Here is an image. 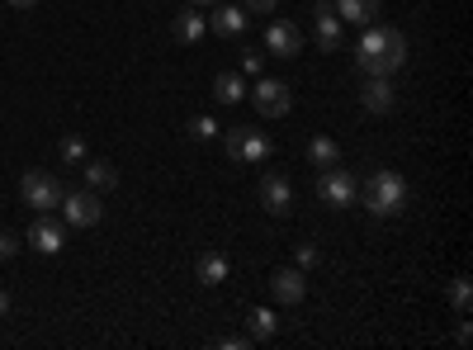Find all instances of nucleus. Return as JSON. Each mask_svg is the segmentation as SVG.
I'll use <instances>...</instances> for the list:
<instances>
[{
  "instance_id": "a878e982",
  "label": "nucleus",
  "mask_w": 473,
  "mask_h": 350,
  "mask_svg": "<svg viewBox=\"0 0 473 350\" xmlns=\"http://www.w3.org/2000/svg\"><path fill=\"white\" fill-rule=\"evenodd\" d=\"M10 256H20V237H14V232H0V260H10Z\"/></svg>"
},
{
  "instance_id": "c756f323",
  "label": "nucleus",
  "mask_w": 473,
  "mask_h": 350,
  "mask_svg": "<svg viewBox=\"0 0 473 350\" xmlns=\"http://www.w3.org/2000/svg\"><path fill=\"white\" fill-rule=\"evenodd\" d=\"M469 341H473V327L460 322V331H454V346H469Z\"/></svg>"
},
{
  "instance_id": "f3484780",
  "label": "nucleus",
  "mask_w": 473,
  "mask_h": 350,
  "mask_svg": "<svg viewBox=\"0 0 473 350\" xmlns=\"http://www.w3.org/2000/svg\"><path fill=\"white\" fill-rule=\"evenodd\" d=\"M246 331H251V346L256 341H275V331H280V318L270 308H251V318H246Z\"/></svg>"
},
{
  "instance_id": "423d86ee",
  "label": "nucleus",
  "mask_w": 473,
  "mask_h": 350,
  "mask_svg": "<svg viewBox=\"0 0 473 350\" xmlns=\"http://www.w3.org/2000/svg\"><path fill=\"white\" fill-rule=\"evenodd\" d=\"M251 105H256V114H265V119H284L289 105H294V90L284 86V81H256Z\"/></svg>"
},
{
  "instance_id": "f8f14e48",
  "label": "nucleus",
  "mask_w": 473,
  "mask_h": 350,
  "mask_svg": "<svg viewBox=\"0 0 473 350\" xmlns=\"http://www.w3.org/2000/svg\"><path fill=\"white\" fill-rule=\"evenodd\" d=\"M29 246L39 256H57L62 246H66V232H62V223H53V218H39L29 227Z\"/></svg>"
},
{
  "instance_id": "b1692460",
  "label": "nucleus",
  "mask_w": 473,
  "mask_h": 350,
  "mask_svg": "<svg viewBox=\"0 0 473 350\" xmlns=\"http://www.w3.org/2000/svg\"><path fill=\"white\" fill-rule=\"evenodd\" d=\"M190 138H199V142H209V138H218V124L209 119V114H199V119H190Z\"/></svg>"
},
{
  "instance_id": "39448f33",
  "label": "nucleus",
  "mask_w": 473,
  "mask_h": 350,
  "mask_svg": "<svg viewBox=\"0 0 473 350\" xmlns=\"http://www.w3.org/2000/svg\"><path fill=\"white\" fill-rule=\"evenodd\" d=\"M270 152H275V142H270L261 128H228V157L232 161L261 166V161H270Z\"/></svg>"
},
{
  "instance_id": "5701e85b",
  "label": "nucleus",
  "mask_w": 473,
  "mask_h": 350,
  "mask_svg": "<svg viewBox=\"0 0 473 350\" xmlns=\"http://www.w3.org/2000/svg\"><path fill=\"white\" fill-rule=\"evenodd\" d=\"M450 303H454V312H460V318H469V303H473L469 279H454V285H450Z\"/></svg>"
},
{
  "instance_id": "1a4fd4ad",
  "label": "nucleus",
  "mask_w": 473,
  "mask_h": 350,
  "mask_svg": "<svg viewBox=\"0 0 473 350\" xmlns=\"http://www.w3.org/2000/svg\"><path fill=\"white\" fill-rule=\"evenodd\" d=\"M265 53H275V57H298L303 53V33H298V24H289V20H275L265 29Z\"/></svg>"
},
{
  "instance_id": "7c9ffc66",
  "label": "nucleus",
  "mask_w": 473,
  "mask_h": 350,
  "mask_svg": "<svg viewBox=\"0 0 473 350\" xmlns=\"http://www.w3.org/2000/svg\"><path fill=\"white\" fill-rule=\"evenodd\" d=\"M5 5H10V10H33L39 0H5Z\"/></svg>"
},
{
  "instance_id": "9d476101",
  "label": "nucleus",
  "mask_w": 473,
  "mask_h": 350,
  "mask_svg": "<svg viewBox=\"0 0 473 350\" xmlns=\"http://www.w3.org/2000/svg\"><path fill=\"white\" fill-rule=\"evenodd\" d=\"M270 294H275V303L298 308L303 294H308V279H303V270H275L270 275Z\"/></svg>"
},
{
  "instance_id": "a211bd4d",
  "label": "nucleus",
  "mask_w": 473,
  "mask_h": 350,
  "mask_svg": "<svg viewBox=\"0 0 473 350\" xmlns=\"http://www.w3.org/2000/svg\"><path fill=\"white\" fill-rule=\"evenodd\" d=\"M213 95L223 99V105H242V99H246V81L236 72H218L213 76Z\"/></svg>"
},
{
  "instance_id": "20e7f679",
  "label": "nucleus",
  "mask_w": 473,
  "mask_h": 350,
  "mask_svg": "<svg viewBox=\"0 0 473 350\" xmlns=\"http://www.w3.org/2000/svg\"><path fill=\"white\" fill-rule=\"evenodd\" d=\"M20 194H24V204H29V209H39V213L62 209V199H66L62 180H57L53 171H29V175L20 180Z\"/></svg>"
},
{
  "instance_id": "4468645a",
  "label": "nucleus",
  "mask_w": 473,
  "mask_h": 350,
  "mask_svg": "<svg viewBox=\"0 0 473 350\" xmlns=\"http://www.w3.org/2000/svg\"><path fill=\"white\" fill-rule=\"evenodd\" d=\"M209 29L218 33V38H242V29H246V10H242V5H223V0H218V14L209 20Z\"/></svg>"
},
{
  "instance_id": "aec40b11",
  "label": "nucleus",
  "mask_w": 473,
  "mask_h": 350,
  "mask_svg": "<svg viewBox=\"0 0 473 350\" xmlns=\"http://www.w3.org/2000/svg\"><path fill=\"white\" fill-rule=\"evenodd\" d=\"M194 275H199V285H223V279H228V260L218 252H204L199 265H194Z\"/></svg>"
},
{
  "instance_id": "bb28decb",
  "label": "nucleus",
  "mask_w": 473,
  "mask_h": 350,
  "mask_svg": "<svg viewBox=\"0 0 473 350\" xmlns=\"http://www.w3.org/2000/svg\"><path fill=\"white\" fill-rule=\"evenodd\" d=\"M298 265H303V270H308V265H317V246H313V242L298 246Z\"/></svg>"
},
{
  "instance_id": "ddd939ff",
  "label": "nucleus",
  "mask_w": 473,
  "mask_h": 350,
  "mask_svg": "<svg viewBox=\"0 0 473 350\" xmlns=\"http://www.w3.org/2000/svg\"><path fill=\"white\" fill-rule=\"evenodd\" d=\"M317 47H322V53L341 47V20L331 14V0H317Z\"/></svg>"
},
{
  "instance_id": "7ed1b4c3",
  "label": "nucleus",
  "mask_w": 473,
  "mask_h": 350,
  "mask_svg": "<svg viewBox=\"0 0 473 350\" xmlns=\"http://www.w3.org/2000/svg\"><path fill=\"white\" fill-rule=\"evenodd\" d=\"M317 199L331 209H350L355 199H360V180H355L341 161L336 166H322V175H317Z\"/></svg>"
},
{
  "instance_id": "412c9836",
  "label": "nucleus",
  "mask_w": 473,
  "mask_h": 350,
  "mask_svg": "<svg viewBox=\"0 0 473 350\" xmlns=\"http://www.w3.org/2000/svg\"><path fill=\"white\" fill-rule=\"evenodd\" d=\"M308 157H313V166H336V161H341V147H336L331 138H313Z\"/></svg>"
},
{
  "instance_id": "6e6552de",
  "label": "nucleus",
  "mask_w": 473,
  "mask_h": 350,
  "mask_svg": "<svg viewBox=\"0 0 473 350\" xmlns=\"http://www.w3.org/2000/svg\"><path fill=\"white\" fill-rule=\"evenodd\" d=\"M261 204H265V213L284 218V213L294 209V185H289V175H284V171H265V175H261Z\"/></svg>"
},
{
  "instance_id": "2eb2a0df",
  "label": "nucleus",
  "mask_w": 473,
  "mask_h": 350,
  "mask_svg": "<svg viewBox=\"0 0 473 350\" xmlns=\"http://www.w3.org/2000/svg\"><path fill=\"white\" fill-rule=\"evenodd\" d=\"M171 33H176L180 43H199V38H204V33H209V20H204V14H199V10L190 5V10H180V14H176Z\"/></svg>"
},
{
  "instance_id": "f257e3e1",
  "label": "nucleus",
  "mask_w": 473,
  "mask_h": 350,
  "mask_svg": "<svg viewBox=\"0 0 473 350\" xmlns=\"http://www.w3.org/2000/svg\"><path fill=\"white\" fill-rule=\"evenodd\" d=\"M355 62H360L365 76H393L398 66H408V38H402V29L365 24V38H360V47H355Z\"/></svg>"
},
{
  "instance_id": "9b49d317",
  "label": "nucleus",
  "mask_w": 473,
  "mask_h": 350,
  "mask_svg": "<svg viewBox=\"0 0 473 350\" xmlns=\"http://www.w3.org/2000/svg\"><path fill=\"white\" fill-rule=\"evenodd\" d=\"M360 105H365L369 114H393V105H398L393 81H388V76H369L365 90H360Z\"/></svg>"
},
{
  "instance_id": "4be33fe9",
  "label": "nucleus",
  "mask_w": 473,
  "mask_h": 350,
  "mask_svg": "<svg viewBox=\"0 0 473 350\" xmlns=\"http://www.w3.org/2000/svg\"><path fill=\"white\" fill-rule=\"evenodd\" d=\"M57 157H62L66 166H81V161H86V142H81L76 132H66V138L57 142Z\"/></svg>"
},
{
  "instance_id": "dca6fc26",
  "label": "nucleus",
  "mask_w": 473,
  "mask_h": 350,
  "mask_svg": "<svg viewBox=\"0 0 473 350\" xmlns=\"http://www.w3.org/2000/svg\"><path fill=\"white\" fill-rule=\"evenodd\" d=\"M336 20L374 24V20H379V0H336Z\"/></svg>"
},
{
  "instance_id": "393cba45",
  "label": "nucleus",
  "mask_w": 473,
  "mask_h": 350,
  "mask_svg": "<svg viewBox=\"0 0 473 350\" xmlns=\"http://www.w3.org/2000/svg\"><path fill=\"white\" fill-rule=\"evenodd\" d=\"M261 62H265V53L246 47V53H242V72H246V76H261Z\"/></svg>"
},
{
  "instance_id": "473e14b6",
  "label": "nucleus",
  "mask_w": 473,
  "mask_h": 350,
  "mask_svg": "<svg viewBox=\"0 0 473 350\" xmlns=\"http://www.w3.org/2000/svg\"><path fill=\"white\" fill-rule=\"evenodd\" d=\"M194 5H218V0H194Z\"/></svg>"
},
{
  "instance_id": "cd10ccee",
  "label": "nucleus",
  "mask_w": 473,
  "mask_h": 350,
  "mask_svg": "<svg viewBox=\"0 0 473 350\" xmlns=\"http://www.w3.org/2000/svg\"><path fill=\"white\" fill-rule=\"evenodd\" d=\"M280 0H242V10H256V14H270Z\"/></svg>"
},
{
  "instance_id": "2f4dec72",
  "label": "nucleus",
  "mask_w": 473,
  "mask_h": 350,
  "mask_svg": "<svg viewBox=\"0 0 473 350\" xmlns=\"http://www.w3.org/2000/svg\"><path fill=\"white\" fill-rule=\"evenodd\" d=\"M5 312H10V294L0 289V318H5Z\"/></svg>"
},
{
  "instance_id": "6ab92c4d",
  "label": "nucleus",
  "mask_w": 473,
  "mask_h": 350,
  "mask_svg": "<svg viewBox=\"0 0 473 350\" xmlns=\"http://www.w3.org/2000/svg\"><path fill=\"white\" fill-rule=\"evenodd\" d=\"M81 171H86V185L90 190H114L118 185V171H114L109 161H90L86 157V161H81Z\"/></svg>"
},
{
  "instance_id": "0eeeda50",
  "label": "nucleus",
  "mask_w": 473,
  "mask_h": 350,
  "mask_svg": "<svg viewBox=\"0 0 473 350\" xmlns=\"http://www.w3.org/2000/svg\"><path fill=\"white\" fill-rule=\"evenodd\" d=\"M62 213L72 227H95L99 218H105V204H99V190H76L62 199Z\"/></svg>"
},
{
  "instance_id": "c85d7f7f",
  "label": "nucleus",
  "mask_w": 473,
  "mask_h": 350,
  "mask_svg": "<svg viewBox=\"0 0 473 350\" xmlns=\"http://www.w3.org/2000/svg\"><path fill=\"white\" fill-rule=\"evenodd\" d=\"M218 346H223V350H246V346H251V337H223Z\"/></svg>"
},
{
  "instance_id": "f03ea898",
  "label": "nucleus",
  "mask_w": 473,
  "mask_h": 350,
  "mask_svg": "<svg viewBox=\"0 0 473 350\" xmlns=\"http://www.w3.org/2000/svg\"><path fill=\"white\" fill-rule=\"evenodd\" d=\"M365 209L374 213V218H393V213H402L408 209V180H402L393 166L374 171L369 185H365Z\"/></svg>"
}]
</instances>
